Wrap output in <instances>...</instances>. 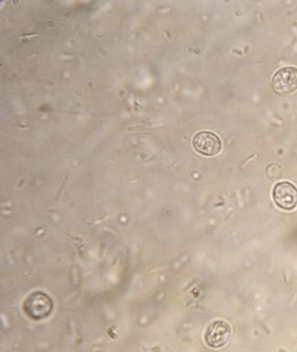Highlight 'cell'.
<instances>
[{
	"instance_id": "3",
	"label": "cell",
	"mask_w": 297,
	"mask_h": 352,
	"mask_svg": "<svg viewBox=\"0 0 297 352\" xmlns=\"http://www.w3.org/2000/svg\"><path fill=\"white\" fill-rule=\"evenodd\" d=\"M274 204L285 210H292L297 206V188L291 182H282L274 186Z\"/></svg>"
},
{
	"instance_id": "5",
	"label": "cell",
	"mask_w": 297,
	"mask_h": 352,
	"mask_svg": "<svg viewBox=\"0 0 297 352\" xmlns=\"http://www.w3.org/2000/svg\"><path fill=\"white\" fill-rule=\"evenodd\" d=\"M230 335H232V329L229 324L223 320L214 321L207 329L204 336L205 342L210 347L221 348L229 342Z\"/></svg>"
},
{
	"instance_id": "2",
	"label": "cell",
	"mask_w": 297,
	"mask_h": 352,
	"mask_svg": "<svg viewBox=\"0 0 297 352\" xmlns=\"http://www.w3.org/2000/svg\"><path fill=\"white\" fill-rule=\"evenodd\" d=\"M272 87L274 93L287 96L297 90V68L284 67L277 71L272 79Z\"/></svg>"
},
{
	"instance_id": "4",
	"label": "cell",
	"mask_w": 297,
	"mask_h": 352,
	"mask_svg": "<svg viewBox=\"0 0 297 352\" xmlns=\"http://www.w3.org/2000/svg\"><path fill=\"white\" fill-rule=\"evenodd\" d=\"M192 146L198 153L207 157L215 156L221 151L220 138L210 131L197 133L193 138Z\"/></svg>"
},
{
	"instance_id": "1",
	"label": "cell",
	"mask_w": 297,
	"mask_h": 352,
	"mask_svg": "<svg viewBox=\"0 0 297 352\" xmlns=\"http://www.w3.org/2000/svg\"><path fill=\"white\" fill-rule=\"evenodd\" d=\"M52 299L43 292L30 294L23 304L24 311L33 320H43L51 314Z\"/></svg>"
}]
</instances>
